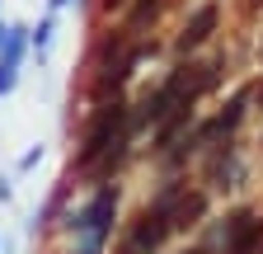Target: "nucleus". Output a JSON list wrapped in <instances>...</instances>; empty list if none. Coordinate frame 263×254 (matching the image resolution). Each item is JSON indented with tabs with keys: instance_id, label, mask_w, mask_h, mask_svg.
Here are the masks:
<instances>
[{
	"instance_id": "nucleus-1",
	"label": "nucleus",
	"mask_w": 263,
	"mask_h": 254,
	"mask_svg": "<svg viewBox=\"0 0 263 254\" xmlns=\"http://www.w3.org/2000/svg\"><path fill=\"white\" fill-rule=\"evenodd\" d=\"M179 188H164V193L155 198V207H146L141 212V221H137V231L127 235V245L118 249V254H155L160 245H164V235L170 231H179Z\"/></svg>"
},
{
	"instance_id": "nucleus-2",
	"label": "nucleus",
	"mask_w": 263,
	"mask_h": 254,
	"mask_svg": "<svg viewBox=\"0 0 263 254\" xmlns=\"http://www.w3.org/2000/svg\"><path fill=\"white\" fill-rule=\"evenodd\" d=\"M122 127H127V108H122V104H113V108L99 113V118H94V127H89V137H85L80 165H94L99 155L108 151V141H113V137H122Z\"/></svg>"
},
{
	"instance_id": "nucleus-3",
	"label": "nucleus",
	"mask_w": 263,
	"mask_h": 254,
	"mask_svg": "<svg viewBox=\"0 0 263 254\" xmlns=\"http://www.w3.org/2000/svg\"><path fill=\"white\" fill-rule=\"evenodd\" d=\"M258 235H263V221L254 212H235L226 221V254H254Z\"/></svg>"
},
{
	"instance_id": "nucleus-4",
	"label": "nucleus",
	"mask_w": 263,
	"mask_h": 254,
	"mask_svg": "<svg viewBox=\"0 0 263 254\" xmlns=\"http://www.w3.org/2000/svg\"><path fill=\"white\" fill-rule=\"evenodd\" d=\"M113 207H118V193H113V188H104V193H99V198L85 207L80 226H85V240H89V245H99V240L113 231V226H108V221H113Z\"/></svg>"
},
{
	"instance_id": "nucleus-5",
	"label": "nucleus",
	"mask_w": 263,
	"mask_h": 254,
	"mask_svg": "<svg viewBox=\"0 0 263 254\" xmlns=\"http://www.w3.org/2000/svg\"><path fill=\"white\" fill-rule=\"evenodd\" d=\"M216 28V5H202L193 19H188V28H183V38H179V52H188V47H197V43H207V33Z\"/></svg>"
},
{
	"instance_id": "nucleus-6",
	"label": "nucleus",
	"mask_w": 263,
	"mask_h": 254,
	"mask_svg": "<svg viewBox=\"0 0 263 254\" xmlns=\"http://www.w3.org/2000/svg\"><path fill=\"white\" fill-rule=\"evenodd\" d=\"M19 52H24V43H19V38H10V43H5V57H0V89H10L14 66H19Z\"/></svg>"
},
{
	"instance_id": "nucleus-7",
	"label": "nucleus",
	"mask_w": 263,
	"mask_h": 254,
	"mask_svg": "<svg viewBox=\"0 0 263 254\" xmlns=\"http://www.w3.org/2000/svg\"><path fill=\"white\" fill-rule=\"evenodd\" d=\"M188 254H202V249H188Z\"/></svg>"
},
{
	"instance_id": "nucleus-8",
	"label": "nucleus",
	"mask_w": 263,
	"mask_h": 254,
	"mask_svg": "<svg viewBox=\"0 0 263 254\" xmlns=\"http://www.w3.org/2000/svg\"><path fill=\"white\" fill-rule=\"evenodd\" d=\"M0 38H5V28H0Z\"/></svg>"
}]
</instances>
